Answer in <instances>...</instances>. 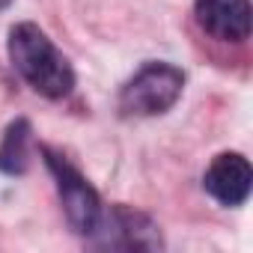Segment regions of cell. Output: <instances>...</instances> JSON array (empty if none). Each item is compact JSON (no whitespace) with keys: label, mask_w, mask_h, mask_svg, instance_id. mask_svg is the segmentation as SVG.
Wrapping results in <instances>:
<instances>
[{"label":"cell","mask_w":253,"mask_h":253,"mask_svg":"<svg viewBox=\"0 0 253 253\" xmlns=\"http://www.w3.org/2000/svg\"><path fill=\"white\" fill-rule=\"evenodd\" d=\"M9 60L15 72L45 98H66L75 89L69 60L33 21H21L9 30Z\"/></svg>","instance_id":"6da1fadb"},{"label":"cell","mask_w":253,"mask_h":253,"mask_svg":"<svg viewBox=\"0 0 253 253\" xmlns=\"http://www.w3.org/2000/svg\"><path fill=\"white\" fill-rule=\"evenodd\" d=\"M194 15L220 42H244L250 36V0H197Z\"/></svg>","instance_id":"5b68a950"},{"label":"cell","mask_w":253,"mask_h":253,"mask_svg":"<svg viewBox=\"0 0 253 253\" xmlns=\"http://www.w3.org/2000/svg\"><path fill=\"white\" fill-rule=\"evenodd\" d=\"M42 155H45L48 170L57 179V191H60V203H63L69 226L78 235H92L95 226H98V220H101V200H98L95 188L63 155H57L54 149L42 146Z\"/></svg>","instance_id":"3957f363"},{"label":"cell","mask_w":253,"mask_h":253,"mask_svg":"<svg viewBox=\"0 0 253 253\" xmlns=\"http://www.w3.org/2000/svg\"><path fill=\"white\" fill-rule=\"evenodd\" d=\"M98 229H113V235L107 232V241L113 247H134V250H152V247H161V235H158V226L140 214V211H131L125 206H116L110 211V217L98 220L95 232Z\"/></svg>","instance_id":"8992f818"},{"label":"cell","mask_w":253,"mask_h":253,"mask_svg":"<svg viewBox=\"0 0 253 253\" xmlns=\"http://www.w3.org/2000/svg\"><path fill=\"white\" fill-rule=\"evenodd\" d=\"M9 3H12V0H0V12H3V9H6Z\"/></svg>","instance_id":"ba28073f"},{"label":"cell","mask_w":253,"mask_h":253,"mask_svg":"<svg viewBox=\"0 0 253 253\" xmlns=\"http://www.w3.org/2000/svg\"><path fill=\"white\" fill-rule=\"evenodd\" d=\"M250 185H253V170H250L247 158L238 152L217 155L203 176L206 194L214 197L220 206H241L250 197Z\"/></svg>","instance_id":"277c9868"},{"label":"cell","mask_w":253,"mask_h":253,"mask_svg":"<svg viewBox=\"0 0 253 253\" xmlns=\"http://www.w3.org/2000/svg\"><path fill=\"white\" fill-rule=\"evenodd\" d=\"M30 140H33V128H30V122L24 116L15 119V122H9L3 140H0V173H6V176L27 173Z\"/></svg>","instance_id":"52a82bcc"},{"label":"cell","mask_w":253,"mask_h":253,"mask_svg":"<svg viewBox=\"0 0 253 253\" xmlns=\"http://www.w3.org/2000/svg\"><path fill=\"white\" fill-rule=\"evenodd\" d=\"M185 89L182 69L170 63H146L119 92V110L128 116H158L167 113Z\"/></svg>","instance_id":"7a4b0ae2"}]
</instances>
